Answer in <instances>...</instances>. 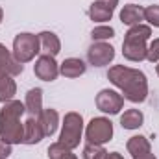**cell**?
<instances>
[{"instance_id":"cb8c5ba5","label":"cell","mask_w":159,"mask_h":159,"mask_svg":"<svg viewBox=\"0 0 159 159\" xmlns=\"http://www.w3.org/2000/svg\"><path fill=\"white\" fill-rule=\"evenodd\" d=\"M144 20H148L150 26L159 28V6H148V7H144Z\"/></svg>"},{"instance_id":"d6986e66","label":"cell","mask_w":159,"mask_h":159,"mask_svg":"<svg viewBox=\"0 0 159 159\" xmlns=\"http://www.w3.org/2000/svg\"><path fill=\"white\" fill-rule=\"evenodd\" d=\"M144 122V115L139 109H128L120 117V126L124 129H139Z\"/></svg>"},{"instance_id":"30bf717a","label":"cell","mask_w":159,"mask_h":159,"mask_svg":"<svg viewBox=\"0 0 159 159\" xmlns=\"http://www.w3.org/2000/svg\"><path fill=\"white\" fill-rule=\"evenodd\" d=\"M24 70V65H20L15 57L13 52H9L2 43H0V72L9 74V76H19Z\"/></svg>"},{"instance_id":"ffe728a7","label":"cell","mask_w":159,"mask_h":159,"mask_svg":"<svg viewBox=\"0 0 159 159\" xmlns=\"http://www.w3.org/2000/svg\"><path fill=\"white\" fill-rule=\"evenodd\" d=\"M89 17H91V20H94V22H106V20H111L113 9H111L109 6L100 4V2L94 0V2L91 4V7H89Z\"/></svg>"},{"instance_id":"4316f807","label":"cell","mask_w":159,"mask_h":159,"mask_svg":"<svg viewBox=\"0 0 159 159\" xmlns=\"http://www.w3.org/2000/svg\"><path fill=\"white\" fill-rule=\"evenodd\" d=\"M96 2H100V4H106V6H109L111 9H115V7H117V4H119V0H96Z\"/></svg>"},{"instance_id":"3957f363","label":"cell","mask_w":159,"mask_h":159,"mask_svg":"<svg viewBox=\"0 0 159 159\" xmlns=\"http://www.w3.org/2000/svg\"><path fill=\"white\" fill-rule=\"evenodd\" d=\"M150 35H152L150 26H144V24L131 26L128 30V34L124 35V41H122V56L128 61L146 59V50H148L146 41L150 39Z\"/></svg>"},{"instance_id":"7a4b0ae2","label":"cell","mask_w":159,"mask_h":159,"mask_svg":"<svg viewBox=\"0 0 159 159\" xmlns=\"http://www.w3.org/2000/svg\"><path fill=\"white\" fill-rule=\"evenodd\" d=\"M26 111V106L19 100L6 102V106L0 109V141L7 144H19L24 139V124L20 122L22 113Z\"/></svg>"},{"instance_id":"277c9868","label":"cell","mask_w":159,"mask_h":159,"mask_svg":"<svg viewBox=\"0 0 159 159\" xmlns=\"http://www.w3.org/2000/svg\"><path fill=\"white\" fill-rule=\"evenodd\" d=\"M81 133H83V117L76 113V111H70L63 117V124H61V135H59V141L63 146L74 150L80 146V141H81Z\"/></svg>"},{"instance_id":"7402d4cb","label":"cell","mask_w":159,"mask_h":159,"mask_svg":"<svg viewBox=\"0 0 159 159\" xmlns=\"http://www.w3.org/2000/svg\"><path fill=\"white\" fill-rule=\"evenodd\" d=\"M106 150L102 144H91L87 143L85 148H83V159H104L106 157Z\"/></svg>"},{"instance_id":"5bb4252c","label":"cell","mask_w":159,"mask_h":159,"mask_svg":"<svg viewBox=\"0 0 159 159\" xmlns=\"http://www.w3.org/2000/svg\"><path fill=\"white\" fill-rule=\"evenodd\" d=\"M85 70H87V65L78 57H67L59 65V74H63L65 78H80L81 74H85Z\"/></svg>"},{"instance_id":"4dcf8cb0","label":"cell","mask_w":159,"mask_h":159,"mask_svg":"<svg viewBox=\"0 0 159 159\" xmlns=\"http://www.w3.org/2000/svg\"><path fill=\"white\" fill-rule=\"evenodd\" d=\"M156 72H157V76H159V63H157V67H156Z\"/></svg>"},{"instance_id":"7c38bea8","label":"cell","mask_w":159,"mask_h":159,"mask_svg":"<svg viewBox=\"0 0 159 159\" xmlns=\"http://www.w3.org/2000/svg\"><path fill=\"white\" fill-rule=\"evenodd\" d=\"M120 20L122 24H128L129 28L131 26H137L144 20V7L141 6H135V4H128L120 9Z\"/></svg>"},{"instance_id":"603a6c76","label":"cell","mask_w":159,"mask_h":159,"mask_svg":"<svg viewBox=\"0 0 159 159\" xmlns=\"http://www.w3.org/2000/svg\"><path fill=\"white\" fill-rule=\"evenodd\" d=\"M91 37H93V41H107L115 37V30L111 26H96V28H93Z\"/></svg>"},{"instance_id":"44dd1931","label":"cell","mask_w":159,"mask_h":159,"mask_svg":"<svg viewBox=\"0 0 159 159\" xmlns=\"http://www.w3.org/2000/svg\"><path fill=\"white\" fill-rule=\"evenodd\" d=\"M48 159H78L70 148L63 146L61 143H54L48 146Z\"/></svg>"},{"instance_id":"9a60e30c","label":"cell","mask_w":159,"mask_h":159,"mask_svg":"<svg viewBox=\"0 0 159 159\" xmlns=\"http://www.w3.org/2000/svg\"><path fill=\"white\" fill-rule=\"evenodd\" d=\"M24 106H26V111L30 113V117L39 119V115L43 113V91H41L39 87L30 89V91L26 93Z\"/></svg>"},{"instance_id":"f546056e","label":"cell","mask_w":159,"mask_h":159,"mask_svg":"<svg viewBox=\"0 0 159 159\" xmlns=\"http://www.w3.org/2000/svg\"><path fill=\"white\" fill-rule=\"evenodd\" d=\"M2 19H4V11H2V7H0V22H2Z\"/></svg>"},{"instance_id":"f1b7e54d","label":"cell","mask_w":159,"mask_h":159,"mask_svg":"<svg viewBox=\"0 0 159 159\" xmlns=\"http://www.w3.org/2000/svg\"><path fill=\"white\" fill-rule=\"evenodd\" d=\"M133 159H157L152 152H148V154H143V156H139V157H133Z\"/></svg>"},{"instance_id":"52a82bcc","label":"cell","mask_w":159,"mask_h":159,"mask_svg":"<svg viewBox=\"0 0 159 159\" xmlns=\"http://www.w3.org/2000/svg\"><path fill=\"white\" fill-rule=\"evenodd\" d=\"M87 59L94 67H106L115 59V48L106 41H94L87 50Z\"/></svg>"},{"instance_id":"484cf974","label":"cell","mask_w":159,"mask_h":159,"mask_svg":"<svg viewBox=\"0 0 159 159\" xmlns=\"http://www.w3.org/2000/svg\"><path fill=\"white\" fill-rule=\"evenodd\" d=\"M9 154H11V144L0 141V159H6Z\"/></svg>"},{"instance_id":"e0dca14e","label":"cell","mask_w":159,"mask_h":159,"mask_svg":"<svg viewBox=\"0 0 159 159\" xmlns=\"http://www.w3.org/2000/svg\"><path fill=\"white\" fill-rule=\"evenodd\" d=\"M126 148H128V152L131 154V157H139V156H143V154L152 152L150 141H148L146 137H143V135H133V137H129Z\"/></svg>"},{"instance_id":"8fae6325","label":"cell","mask_w":159,"mask_h":159,"mask_svg":"<svg viewBox=\"0 0 159 159\" xmlns=\"http://www.w3.org/2000/svg\"><path fill=\"white\" fill-rule=\"evenodd\" d=\"M43 137H44V131H43L39 119L30 117L24 122V139H22V143L24 144H37Z\"/></svg>"},{"instance_id":"ac0fdd59","label":"cell","mask_w":159,"mask_h":159,"mask_svg":"<svg viewBox=\"0 0 159 159\" xmlns=\"http://www.w3.org/2000/svg\"><path fill=\"white\" fill-rule=\"evenodd\" d=\"M17 94V83L13 76L0 72V102H11L13 96Z\"/></svg>"},{"instance_id":"6da1fadb","label":"cell","mask_w":159,"mask_h":159,"mask_svg":"<svg viewBox=\"0 0 159 159\" xmlns=\"http://www.w3.org/2000/svg\"><path fill=\"white\" fill-rule=\"evenodd\" d=\"M107 80L120 89L126 100L133 104H141L148 96V80L143 70L124 67V65H115L107 70Z\"/></svg>"},{"instance_id":"8992f818","label":"cell","mask_w":159,"mask_h":159,"mask_svg":"<svg viewBox=\"0 0 159 159\" xmlns=\"http://www.w3.org/2000/svg\"><path fill=\"white\" fill-rule=\"evenodd\" d=\"M113 137V124L106 117H94L85 128V139L91 144H106Z\"/></svg>"},{"instance_id":"2e32d148","label":"cell","mask_w":159,"mask_h":159,"mask_svg":"<svg viewBox=\"0 0 159 159\" xmlns=\"http://www.w3.org/2000/svg\"><path fill=\"white\" fill-rule=\"evenodd\" d=\"M39 122L43 126L44 137H50L56 133V129L59 126V115L56 109H43V113L39 115Z\"/></svg>"},{"instance_id":"ba28073f","label":"cell","mask_w":159,"mask_h":159,"mask_svg":"<svg viewBox=\"0 0 159 159\" xmlns=\"http://www.w3.org/2000/svg\"><path fill=\"white\" fill-rule=\"evenodd\" d=\"M124 106V98L120 96L117 91L113 89H102L96 94V107L102 113H109V115H117Z\"/></svg>"},{"instance_id":"83f0119b","label":"cell","mask_w":159,"mask_h":159,"mask_svg":"<svg viewBox=\"0 0 159 159\" xmlns=\"http://www.w3.org/2000/svg\"><path fill=\"white\" fill-rule=\"evenodd\" d=\"M104 159H124V157L120 156L119 152H107V154H106V157H104Z\"/></svg>"},{"instance_id":"9c48e42d","label":"cell","mask_w":159,"mask_h":159,"mask_svg":"<svg viewBox=\"0 0 159 159\" xmlns=\"http://www.w3.org/2000/svg\"><path fill=\"white\" fill-rule=\"evenodd\" d=\"M34 72L43 81H54L59 76V65L56 63V57L43 54L37 57V61L34 65Z\"/></svg>"},{"instance_id":"d4e9b609","label":"cell","mask_w":159,"mask_h":159,"mask_svg":"<svg viewBox=\"0 0 159 159\" xmlns=\"http://www.w3.org/2000/svg\"><path fill=\"white\" fill-rule=\"evenodd\" d=\"M146 59L152 61V63H159V39H154L150 44H148Z\"/></svg>"},{"instance_id":"4fadbf2b","label":"cell","mask_w":159,"mask_h":159,"mask_svg":"<svg viewBox=\"0 0 159 159\" xmlns=\"http://www.w3.org/2000/svg\"><path fill=\"white\" fill-rule=\"evenodd\" d=\"M39 41H41V52L43 54L56 57L61 52V41L54 32H41Z\"/></svg>"},{"instance_id":"5b68a950","label":"cell","mask_w":159,"mask_h":159,"mask_svg":"<svg viewBox=\"0 0 159 159\" xmlns=\"http://www.w3.org/2000/svg\"><path fill=\"white\" fill-rule=\"evenodd\" d=\"M39 52H41V41L39 35H35V34L24 32V34H19L13 39V57L20 65L32 61Z\"/></svg>"}]
</instances>
